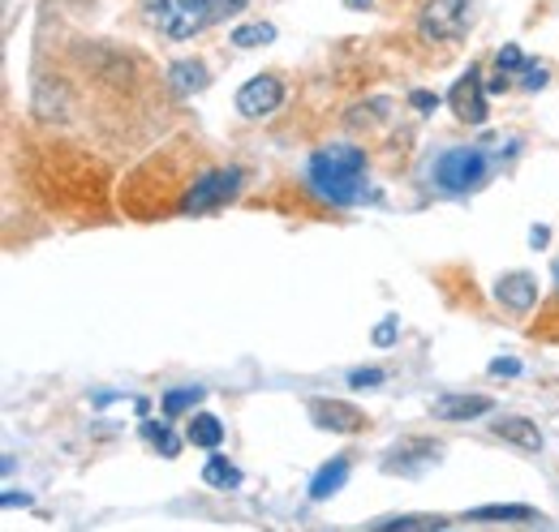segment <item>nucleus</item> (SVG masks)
<instances>
[{
  "label": "nucleus",
  "mask_w": 559,
  "mask_h": 532,
  "mask_svg": "<svg viewBox=\"0 0 559 532\" xmlns=\"http://www.w3.org/2000/svg\"><path fill=\"white\" fill-rule=\"evenodd\" d=\"M379 383H383V370H374V365H370V370H353L349 374L353 391H366V387H379Z\"/></svg>",
  "instance_id": "23"
},
{
  "label": "nucleus",
  "mask_w": 559,
  "mask_h": 532,
  "mask_svg": "<svg viewBox=\"0 0 559 532\" xmlns=\"http://www.w3.org/2000/svg\"><path fill=\"white\" fill-rule=\"evenodd\" d=\"M280 104H284V82H280L276 73H259V77H250V82L237 90V112L250 117V121L272 117Z\"/></svg>",
  "instance_id": "7"
},
{
  "label": "nucleus",
  "mask_w": 559,
  "mask_h": 532,
  "mask_svg": "<svg viewBox=\"0 0 559 532\" xmlns=\"http://www.w3.org/2000/svg\"><path fill=\"white\" fill-rule=\"evenodd\" d=\"M516 86H521V90H538V86H547V69L530 61V65H525V73L516 77Z\"/></svg>",
  "instance_id": "24"
},
{
  "label": "nucleus",
  "mask_w": 559,
  "mask_h": 532,
  "mask_svg": "<svg viewBox=\"0 0 559 532\" xmlns=\"http://www.w3.org/2000/svg\"><path fill=\"white\" fill-rule=\"evenodd\" d=\"M241 181H246L241 168H211V172H203L190 185V194L181 198V210L186 215H211V210H219V206H228V202L237 198Z\"/></svg>",
  "instance_id": "5"
},
{
  "label": "nucleus",
  "mask_w": 559,
  "mask_h": 532,
  "mask_svg": "<svg viewBox=\"0 0 559 532\" xmlns=\"http://www.w3.org/2000/svg\"><path fill=\"white\" fill-rule=\"evenodd\" d=\"M487 177H490V159L483 146H452L430 168V181H435L439 194H469V190L487 185Z\"/></svg>",
  "instance_id": "3"
},
{
  "label": "nucleus",
  "mask_w": 559,
  "mask_h": 532,
  "mask_svg": "<svg viewBox=\"0 0 559 532\" xmlns=\"http://www.w3.org/2000/svg\"><path fill=\"white\" fill-rule=\"evenodd\" d=\"M173 90L177 95H194V90H207V82H211V73L199 61H181V65H173Z\"/></svg>",
  "instance_id": "15"
},
{
  "label": "nucleus",
  "mask_w": 559,
  "mask_h": 532,
  "mask_svg": "<svg viewBox=\"0 0 559 532\" xmlns=\"http://www.w3.org/2000/svg\"><path fill=\"white\" fill-rule=\"evenodd\" d=\"M430 412L439 421H474L483 412H495V399L490 396H439L430 399Z\"/></svg>",
  "instance_id": "10"
},
{
  "label": "nucleus",
  "mask_w": 559,
  "mask_h": 532,
  "mask_svg": "<svg viewBox=\"0 0 559 532\" xmlns=\"http://www.w3.org/2000/svg\"><path fill=\"white\" fill-rule=\"evenodd\" d=\"M448 104H452V112H456L465 125H483V121H487V112H490L483 69L469 65V73H461V77H456V86L448 90Z\"/></svg>",
  "instance_id": "6"
},
{
  "label": "nucleus",
  "mask_w": 559,
  "mask_h": 532,
  "mask_svg": "<svg viewBox=\"0 0 559 532\" xmlns=\"http://www.w3.org/2000/svg\"><path fill=\"white\" fill-rule=\"evenodd\" d=\"M250 0H142L146 17L168 35V39H194L215 22L241 13Z\"/></svg>",
  "instance_id": "2"
},
{
  "label": "nucleus",
  "mask_w": 559,
  "mask_h": 532,
  "mask_svg": "<svg viewBox=\"0 0 559 532\" xmlns=\"http://www.w3.org/2000/svg\"><path fill=\"white\" fill-rule=\"evenodd\" d=\"M4 507H31V494H17V489H9V494H4Z\"/></svg>",
  "instance_id": "27"
},
{
  "label": "nucleus",
  "mask_w": 559,
  "mask_h": 532,
  "mask_svg": "<svg viewBox=\"0 0 559 532\" xmlns=\"http://www.w3.org/2000/svg\"><path fill=\"white\" fill-rule=\"evenodd\" d=\"M142 438H151V443H155V447H159L168 460L181 451V443H177V434H173L168 425H155V421H146V425H142Z\"/></svg>",
  "instance_id": "22"
},
{
  "label": "nucleus",
  "mask_w": 559,
  "mask_h": 532,
  "mask_svg": "<svg viewBox=\"0 0 559 532\" xmlns=\"http://www.w3.org/2000/svg\"><path fill=\"white\" fill-rule=\"evenodd\" d=\"M448 516H396V520H379L370 532H443Z\"/></svg>",
  "instance_id": "14"
},
{
  "label": "nucleus",
  "mask_w": 559,
  "mask_h": 532,
  "mask_svg": "<svg viewBox=\"0 0 559 532\" xmlns=\"http://www.w3.org/2000/svg\"><path fill=\"white\" fill-rule=\"evenodd\" d=\"M392 339H396V318H388V323L374 327V343H379V348H388Z\"/></svg>",
  "instance_id": "25"
},
{
  "label": "nucleus",
  "mask_w": 559,
  "mask_h": 532,
  "mask_svg": "<svg viewBox=\"0 0 559 532\" xmlns=\"http://www.w3.org/2000/svg\"><path fill=\"white\" fill-rule=\"evenodd\" d=\"M272 39H276V26H267V22H254V26L233 31V44L237 48H259V44H272Z\"/></svg>",
  "instance_id": "21"
},
{
  "label": "nucleus",
  "mask_w": 559,
  "mask_h": 532,
  "mask_svg": "<svg viewBox=\"0 0 559 532\" xmlns=\"http://www.w3.org/2000/svg\"><path fill=\"white\" fill-rule=\"evenodd\" d=\"M414 104H418V112H430L439 99H435V95H426V90H418V95H414Z\"/></svg>",
  "instance_id": "28"
},
{
  "label": "nucleus",
  "mask_w": 559,
  "mask_h": 532,
  "mask_svg": "<svg viewBox=\"0 0 559 532\" xmlns=\"http://www.w3.org/2000/svg\"><path fill=\"white\" fill-rule=\"evenodd\" d=\"M194 447H203V451H215L219 443H224V425L211 416V412H194V421H190V434H186Z\"/></svg>",
  "instance_id": "16"
},
{
  "label": "nucleus",
  "mask_w": 559,
  "mask_h": 532,
  "mask_svg": "<svg viewBox=\"0 0 559 532\" xmlns=\"http://www.w3.org/2000/svg\"><path fill=\"white\" fill-rule=\"evenodd\" d=\"M203 396H207L203 387H177V391H168V396H164V403H159V408H164L168 416H177V412H186V408L203 403Z\"/></svg>",
  "instance_id": "20"
},
{
  "label": "nucleus",
  "mask_w": 559,
  "mask_h": 532,
  "mask_svg": "<svg viewBox=\"0 0 559 532\" xmlns=\"http://www.w3.org/2000/svg\"><path fill=\"white\" fill-rule=\"evenodd\" d=\"M430 460H439V443H409V451H392L388 460H383V468L388 472H414V468L430 464Z\"/></svg>",
  "instance_id": "13"
},
{
  "label": "nucleus",
  "mask_w": 559,
  "mask_h": 532,
  "mask_svg": "<svg viewBox=\"0 0 559 532\" xmlns=\"http://www.w3.org/2000/svg\"><path fill=\"white\" fill-rule=\"evenodd\" d=\"M525 65H530V61H525V52H521L516 44H503V48H499V57H495L499 77H508V82H512V77H521V73H525Z\"/></svg>",
  "instance_id": "19"
},
{
  "label": "nucleus",
  "mask_w": 559,
  "mask_h": 532,
  "mask_svg": "<svg viewBox=\"0 0 559 532\" xmlns=\"http://www.w3.org/2000/svg\"><path fill=\"white\" fill-rule=\"evenodd\" d=\"M203 481H207L211 489H237L241 485V468L228 464L224 456H211L207 468H203Z\"/></svg>",
  "instance_id": "18"
},
{
  "label": "nucleus",
  "mask_w": 559,
  "mask_h": 532,
  "mask_svg": "<svg viewBox=\"0 0 559 532\" xmlns=\"http://www.w3.org/2000/svg\"><path fill=\"white\" fill-rule=\"evenodd\" d=\"M495 438L521 447V451H543V430L530 416H499L495 421Z\"/></svg>",
  "instance_id": "11"
},
{
  "label": "nucleus",
  "mask_w": 559,
  "mask_h": 532,
  "mask_svg": "<svg viewBox=\"0 0 559 532\" xmlns=\"http://www.w3.org/2000/svg\"><path fill=\"white\" fill-rule=\"evenodd\" d=\"M495 297H499L503 310H512V314H530L534 301H538V279L525 275V270H508V275L495 283Z\"/></svg>",
  "instance_id": "9"
},
{
  "label": "nucleus",
  "mask_w": 559,
  "mask_h": 532,
  "mask_svg": "<svg viewBox=\"0 0 559 532\" xmlns=\"http://www.w3.org/2000/svg\"><path fill=\"white\" fill-rule=\"evenodd\" d=\"M556 283H559V263H556Z\"/></svg>",
  "instance_id": "30"
},
{
  "label": "nucleus",
  "mask_w": 559,
  "mask_h": 532,
  "mask_svg": "<svg viewBox=\"0 0 559 532\" xmlns=\"http://www.w3.org/2000/svg\"><path fill=\"white\" fill-rule=\"evenodd\" d=\"M538 511L534 507H521V503H503V507H474V511H465V520H508V524H525V520H534Z\"/></svg>",
  "instance_id": "17"
},
{
  "label": "nucleus",
  "mask_w": 559,
  "mask_h": 532,
  "mask_svg": "<svg viewBox=\"0 0 559 532\" xmlns=\"http://www.w3.org/2000/svg\"><path fill=\"white\" fill-rule=\"evenodd\" d=\"M345 4H349V9H370L374 0H345Z\"/></svg>",
  "instance_id": "29"
},
{
  "label": "nucleus",
  "mask_w": 559,
  "mask_h": 532,
  "mask_svg": "<svg viewBox=\"0 0 559 532\" xmlns=\"http://www.w3.org/2000/svg\"><path fill=\"white\" fill-rule=\"evenodd\" d=\"M306 185L328 206H353L366 194V150H357L349 142H332L314 150L306 164Z\"/></svg>",
  "instance_id": "1"
},
{
  "label": "nucleus",
  "mask_w": 559,
  "mask_h": 532,
  "mask_svg": "<svg viewBox=\"0 0 559 532\" xmlns=\"http://www.w3.org/2000/svg\"><path fill=\"white\" fill-rule=\"evenodd\" d=\"M345 481H349V460L336 456L332 464H323L319 472H314V481H310V498H314V503H328Z\"/></svg>",
  "instance_id": "12"
},
{
  "label": "nucleus",
  "mask_w": 559,
  "mask_h": 532,
  "mask_svg": "<svg viewBox=\"0 0 559 532\" xmlns=\"http://www.w3.org/2000/svg\"><path fill=\"white\" fill-rule=\"evenodd\" d=\"M469 13H474V0H421L418 9L421 39H430V44L461 39L465 26H469Z\"/></svg>",
  "instance_id": "4"
},
{
  "label": "nucleus",
  "mask_w": 559,
  "mask_h": 532,
  "mask_svg": "<svg viewBox=\"0 0 559 532\" xmlns=\"http://www.w3.org/2000/svg\"><path fill=\"white\" fill-rule=\"evenodd\" d=\"M490 374H521V361H512V356H499V361H490Z\"/></svg>",
  "instance_id": "26"
},
{
  "label": "nucleus",
  "mask_w": 559,
  "mask_h": 532,
  "mask_svg": "<svg viewBox=\"0 0 559 532\" xmlns=\"http://www.w3.org/2000/svg\"><path fill=\"white\" fill-rule=\"evenodd\" d=\"M310 421L319 430H332V434H357L366 425V416L353 408V403H341V399H310Z\"/></svg>",
  "instance_id": "8"
}]
</instances>
